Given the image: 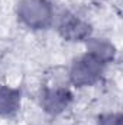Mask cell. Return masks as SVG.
I'll return each instance as SVG.
<instances>
[{
  "instance_id": "obj_1",
  "label": "cell",
  "mask_w": 123,
  "mask_h": 125,
  "mask_svg": "<svg viewBox=\"0 0 123 125\" xmlns=\"http://www.w3.org/2000/svg\"><path fill=\"white\" fill-rule=\"evenodd\" d=\"M20 18L31 26L42 28L51 19V7L44 0H26L20 6Z\"/></svg>"
},
{
  "instance_id": "obj_2",
  "label": "cell",
  "mask_w": 123,
  "mask_h": 125,
  "mask_svg": "<svg viewBox=\"0 0 123 125\" xmlns=\"http://www.w3.org/2000/svg\"><path fill=\"white\" fill-rule=\"evenodd\" d=\"M93 57H84L81 61H78L74 65L72 77L75 83H90L97 74V67L94 64Z\"/></svg>"
},
{
  "instance_id": "obj_3",
  "label": "cell",
  "mask_w": 123,
  "mask_h": 125,
  "mask_svg": "<svg viewBox=\"0 0 123 125\" xmlns=\"http://www.w3.org/2000/svg\"><path fill=\"white\" fill-rule=\"evenodd\" d=\"M19 93L10 89H1L0 87V112L9 114L10 111H15L18 106Z\"/></svg>"
},
{
  "instance_id": "obj_4",
  "label": "cell",
  "mask_w": 123,
  "mask_h": 125,
  "mask_svg": "<svg viewBox=\"0 0 123 125\" xmlns=\"http://www.w3.org/2000/svg\"><path fill=\"white\" fill-rule=\"evenodd\" d=\"M100 125H120V121H119V116H107L106 119H101L100 121Z\"/></svg>"
}]
</instances>
